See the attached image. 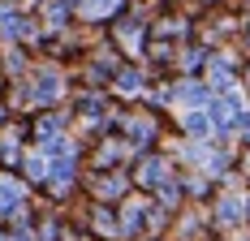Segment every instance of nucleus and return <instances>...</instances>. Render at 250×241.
<instances>
[{"label": "nucleus", "mask_w": 250, "mask_h": 241, "mask_svg": "<svg viewBox=\"0 0 250 241\" xmlns=\"http://www.w3.org/2000/svg\"><path fill=\"white\" fill-rule=\"evenodd\" d=\"M220 220H229V224H237V220H242V198H229L225 207H220Z\"/></svg>", "instance_id": "nucleus-1"}]
</instances>
